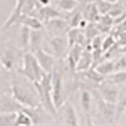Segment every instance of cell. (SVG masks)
<instances>
[{
  "label": "cell",
  "instance_id": "obj_11",
  "mask_svg": "<svg viewBox=\"0 0 126 126\" xmlns=\"http://www.w3.org/2000/svg\"><path fill=\"white\" fill-rule=\"evenodd\" d=\"M58 110H59L61 113H62V119H63V122H64V124L72 125V126L78 125L77 112H76L75 107L72 106V103H71L69 101H66Z\"/></svg>",
  "mask_w": 126,
  "mask_h": 126
},
{
  "label": "cell",
  "instance_id": "obj_27",
  "mask_svg": "<svg viewBox=\"0 0 126 126\" xmlns=\"http://www.w3.org/2000/svg\"><path fill=\"white\" fill-rule=\"evenodd\" d=\"M57 4L64 12H72L77 6V0H58Z\"/></svg>",
  "mask_w": 126,
  "mask_h": 126
},
{
  "label": "cell",
  "instance_id": "obj_33",
  "mask_svg": "<svg viewBox=\"0 0 126 126\" xmlns=\"http://www.w3.org/2000/svg\"><path fill=\"white\" fill-rule=\"evenodd\" d=\"M87 24H88V22H87L86 19H83V18H82V20L79 22V25H78V27H79V28H86Z\"/></svg>",
  "mask_w": 126,
  "mask_h": 126
},
{
  "label": "cell",
  "instance_id": "obj_3",
  "mask_svg": "<svg viewBox=\"0 0 126 126\" xmlns=\"http://www.w3.org/2000/svg\"><path fill=\"white\" fill-rule=\"evenodd\" d=\"M16 72L27 77L32 82H38L43 78L46 72L42 69L39 62L33 52H25L23 54V67L16 68Z\"/></svg>",
  "mask_w": 126,
  "mask_h": 126
},
{
  "label": "cell",
  "instance_id": "obj_14",
  "mask_svg": "<svg viewBox=\"0 0 126 126\" xmlns=\"http://www.w3.org/2000/svg\"><path fill=\"white\" fill-rule=\"evenodd\" d=\"M83 52V48L81 44H73L71 47V49L68 50L67 53V63H68V67L72 68V69H76V66H77V62Z\"/></svg>",
  "mask_w": 126,
  "mask_h": 126
},
{
  "label": "cell",
  "instance_id": "obj_28",
  "mask_svg": "<svg viewBox=\"0 0 126 126\" xmlns=\"http://www.w3.org/2000/svg\"><path fill=\"white\" fill-rule=\"evenodd\" d=\"M125 109H126V92L122 96L119 97V101L116 103V119H119L121 116V113L125 111Z\"/></svg>",
  "mask_w": 126,
  "mask_h": 126
},
{
  "label": "cell",
  "instance_id": "obj_4",
  "mask_svg": "<svg viewBox=\"0 0 126 126\" xmlns=\"http://www.w3.org/2000/svg\"><path fill=\"white\" fill-rule=\"evenodd\" d=\"M52 98H53V103L57 110L67 101L62 75L56 69L52 72Z\"/></svg>",
  "mask_w": 126,
  "mask_h": 126
},
{
  "label": "cell",
  "instance_id": "obj_22",
  "mask_svg": "<svg viewBox=\"0 0 126 126\" xmlns=\"http://www.w3.org/2000/svg\"><path fill=\"white\" fill-rule=\"evenodd\" d=\"M18 112H0V126H13L15 125Z\"/></svg>",
  "mask_w": 126,
  "mask_h": 126
},
{
  "label": "cell",
  "instance_id": "obj_5",
  "mask_svg": "<svg viewBox=\"0 0 126 126\" xmlns=\"http://www.w3.org/2000/svg\"><path fill=\"white\" fill-rule=\"evenodd\" d=\"M97 91H98L100 97H102L105 101L117 103L119 97H120V90H119L117 85L103 79L102 82L97 83Z\"/></svg>",
  "mask_w": 126,
  "mask_h": 126
},
{
  "label": "cell",
  "instance_id": "obj_32",
  "mask_svg": "<svg viewBox=\"0 0 126 126\" xmlns=\"http://www.w3.org/2000/svg\"><path fill=\"white\" fill-rule=\"evenodd\" d=\"M116 67H119V68H126V56H124V57L120 58V61L116 63Z\"/></svg>",
  "mask_w": 126,
  "mask_h": 126
},
{
  "label": "cell",
  "instance_id": "obj_26",
  "mask_svg": "<svg viewBox=\"0 0 126 126\" xmlns=\"http://www.w3.org/2000/svg\"><path fill=\"white\" fill-rule=\"evenodd\" d=\"M98 9L96 6V4H88L87 9H86V18L87 20L94 22V20H98Z\"/></svg>",
  "mask_w": 126,
  "mask_h": 126
},
{
  "label": "cell",
  "instance_id": "obj_23",
  "mask_svg": "<svg viewBox=\"0 0 126 126\" xmlns=\"http://www.w3.org/2000/svg\"><path fill=\"white\" fill-rule=\"evenodd\" d=\"M105 79L115 83V85H124V83H126V71H120L116 73L112 72L111 75L105 77Z\"/></svg>",
  "mask_w": 126,
  "mask_h": 126
},
{
  "label": "cell",
  "instance_id": "obj_18",
  "mask_svg": "<svg viewBox=\"0 0 126 126\" xmlns=\"http://www.w3.org/2000/svg\"><path fill=\"white\" fill-rule=\"evenodd\" d=\"M81 109L83 111V113L86 115V117H90V112H91V103H92V96H91V92L86 88H83L81 91Z\"/></svg>",
  "mask_w": 126,
  "mask_h": 126
},
{
  "label": "cell",
  "instance_id": "obj_13",
  "mask_svg": "<svg viewBox=\"0 0 126 126\" xmlns=\"http://www.w3.org/2000/svg\"><path fill=\"white\" fill-rule=\"evenodd\" d=\"M15 24H20V25H25L30 29H42V22L37 18L33 16L32 14H24L22 13L20 16L18 18Z\"/></svg>",
  "mask_w": 126,
  "mask_h": 126
},
{
  "label": "cell",
  "instance_id": "obj_19",
  "mask_svg": "<svg viewBox=\"0 0 126 126\" xmlns=\"http://www.w3.org/2000/svg\"><path fill=\"white\" fill-rule=\"evenodd\" d=\"M42 40H43V34H42L40 29H32V32H30V43H29V48H30V50L33 52V53H34L37 49L40 48Z\"/></svg>",
  "mask_w": 126,
  "mask_h": 126
},
{
  "label": "cell",
  "instance_id": "obj_29",
  "mask_svg": "<svg viewBox=\"0 0 126 126\" xmlns=\"http://www.w3.org/2000/svg\"><path fill=\"white\" fill-rule=\"evenodd\" d=\"M112 46H115V38L112 35H109L107 38H105L102 40V52H105L106 49H110Z\"/></svg>",
  "mask_w": 126,
  "mask_h": 126
},
{
  "label": "cell",
  "instance_id": "obj_6",
  "mask_svg": "<svg viewBox=\"0 0 126 126\" xmlns=\"http://www.w3.org/2000/svg\"><path fill=\"white\" fill-rule=\"evenodd\" d=\"M28 116L30 117L33 125H40V124H47V122H50L49 117L52 115L42 106V105H37L34 107H23L22 109Z\"/></svg>",
  "mask_w": 126,
  "mask_h": 126
},
{
  "label": "cell",
  "instance_id": "obj_20",
  "mask_svg": "<svg viewBox=\"0 0 126 126\" xmlns=\"http://www.w3.org/2000/svg\"><path fill=\"white\" fill-rule=\"evenodd\" d=\"M30 32L32 29L25 27V25H22L20 28V35H19V47L22 49H27L29 48V43H30Z\"/></svg>",
  "mask_w": 126,
  "mask_h": 126
},
{
  "label": "cell",
  "instance_id": "obj_24",
  "mask_svg": "<svg viewBox=\"0 0 126 126\" xmlns=\"http://www.w3.org/2000/svg\"><path fill=\"white\" fill-rule=\"evenodd\" d=\"M15 59H16V57L14 56V53H12V52H5V53L0 57L1 64H3L5 68H8V69L14 68V66H15Z\"/></svg>",
  "mask_w": 126,
  "mask_h": 126
},
{
  "label": "cell",
  "instance_id": "obj_9",
  "mask_svg": "<svg viewBox=\"0 0 126 126\" xmlns=\"http://www.w3.org/2000/svg\"><path fill=\"white\" fill-rule=\"evenodd\" d=\"M96 102L101 117L107 121H112L113 119H116V103L105 101L102 97H100V94L96 96Z\"/></svg>",
  "mask_w": 126,
  "mask_h": 126
},
{
  "label": "cell",
  "instance_id": "obj_2",
  "mask_svg": "<svg viewBox=\"0 0 126 126\" xmlns=\"http://www.w3.org/2000/svg\"><path fill=\"white\" fill-rule=\"evenodd\" d=\"M33 83L37 88L40 105L52 116H56L57 109L53 103V98H52V73H46L40 81L33 82Z\"/></svg>",
  "mask_w": 126,
  "mask_h": 126
},
{
  "label": "cell",
  "instance_id": "obj_17",
  "mask_svg": "<svg viewBox=\"0 0 126 126\" xmlns=\"http://www.w3.org/2000/svg\"><path fill=\"white\" fill-rule=\"evenodd\" d=\"M38 15L44 22H48V20L53 19V18H62V13L58 12L57 9H54L53 6H50L49 4L44 5V6H40L38 9Z\"/></svg>",
  "mask_w": 126,
  "mask_h": 126
},
{
  "label": "cell",
  "instance_id": "obj_25",
  "mask_svg": "<svg viewBox=\"0 0 126 126\" xmlns=\"http://www.w3.org/2000/svg\"><path fill=\"white\" fill-rule=\"evenodd\" d=\"M20 125H23V126H30V125H33L30 117L28 116V115H27L23 110L18 111V113H16V120H15V126H20Z\"/></svg>",
  "mask_w": 126,
  "mask_h": 126
},
{
  "label": "cell",
  "instance_id": "obj_21",
  "mask_svg": "<svg viewBox=\"0 0 126 126\" xmlns=\"http://www.w3.org/2000/svg\"><path fill=\"white\" fill-rule=\"evenodd\" d=\"M115 69H117L116 67V63H113V62H103V63H100V64L96 67V71L100 73L101 76L103 77H106L109 75H111L112 72H115Z\"/></svg>",
  "mask_w": 126,
  "mask_h": 126
},
{
  "label": "cell",
  "instance_id": "obj_8",
  "mask_svg": "<svg viewBox=\"0 0 126 126\" xmlns=\"http://www.w3.org/2000/svg\"><path fill=\"white\" fill-rule=\"evenodd\" d=\"M34 54L39 62V64L46 73H52L56 69V64H57V57H54L53 54L47 53L46 50H43L42 48L37 49L34 52Z\"/></svg>",
  "mask_w": 126,
  "mask_h": 126
},
{
  "label": "cell",
  "instance_id": "obj_12",
  "mask_svg": "<svg viewBox=\"0 0 126 126\" xmlns=\"http://www.w3.org/2000/svg\"><path fill=\"white\" fill-rule=\"evenodd\" d=\"M48 25V32L50 35H61L67 30V22L62 18H53L46 22Z\"/></svg>",
  "mask_w": 126,
  "mask_h": 126
},
{
  "label": "cell",
  "instance_id": "obj_31",
  "mask_svg": "<svg viewBox=\"0 0 126 126\" xmlns=\"http://www.w3.org/2000/svg\"><path fill=\"white\" fill-rule=\"evenodd\" d=\"M102 38L100 35H96L92 38V49H101L102 50Z\"/></svg>",
  "mask_w": 126,
  "mask_h": 126
},
{
  "label": "cell",
  "instance_id": "obj_16",
  "mask_svg": "<svg viewBox=\"0 0 126 126\" xmlns=\"http://www.w3.org/2000/svg\"><path fill=\"white\" fill-rule=\"evenodd\" d=\"M27 1H28V0H16V5H15V8H14V10H13V13L10 14L9 19L6 20V23H5V25L3 27V29H8V28L12 27L13 24L16 23L18 18L20 16V14L23 13V8H24V5L27 4Z\"/></svg>",
  "mask_w": 126,
  "mask_h": 126
},
{
  "label": "cell",
  "instance_id": "obj_1",
  "mask_svg": "<svg viewBox=\"0 0 126 126\" xmlns=\"http://www.w3.org/2000/svg\"><path fill=\"white\" fill-rule=\"evenodd\" d=\"M10 91L13 97L23 107H34L39 105V96L34 83L20 73L10 76Z\"/></svg>",
  "mask_w": 126,
  "mask_h": 126
},
{
  "label": "cell",
  "instance_id": "obj_15",
  "mask_svg": "<svg viewBox=\"0 0 126 126\" xmlns=\"http://www.w3.org/2000/svg\"><path fill=\"white\" fill-rule=\"evenodd\" d=\"M92 62H93V53L90 50L88 52L83 50L78 62H77L76 71L77 72H85V71L90 69V66H92Z\"/></svg>",
  "mask_w": 126,
  "mask_h": 126
},
{
  "label": "cell",
  "instance_id": "obj_30",
  "mask_svg": "<svg viewBox=\"0 0 126 126\" xmlns=\"http://www.w3.org/2000/svg\"><path fill=\"white\" fill-rule=\"evenodd\" d=\"M82 13L81 12H78V13H76L75 15L72 16V20L69 22V27L71 28H78V25H79V22L82 20Z\"/></svg>",
  "mask_w": 126,
  "mask_h": 126
},
{
  "label": "cell",
  "instance_id": "obj_10",
  "mask_svg": "<svg viewBox=\"0 0 126 126\" xmlns=\"http://www.w3.org/2000/svg\"><path fill=\"white\" fill-rule=\"evenodd\" d=\"M23 109V105L19 103L13 94L3 93L0 96V112H18Z\"/></svg>",
  "mask_w": 126,
  "mask_h": 126
},
{
  "label": "cell",
  "instance_id": "obj_7",
  "mask_svg": "<svg viewBox=\"0 0 126 126\" xmlns=\"http://www.w3.org/2000/svg\"><path fill=\"white\" fill-rule=\"evenodd\" d=\"M48 44L52 49V54L54 57H63L66 53H68V39L62 35H52L48 40Z\"/></svg>",
  "mask_w": 126,
  "mask_h": 126
}]
</instances>
